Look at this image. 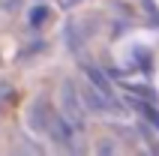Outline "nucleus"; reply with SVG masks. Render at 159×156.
<instances>
[{"mask_svg":"<svg viewBox=\"0 0 159 156\" xmlns=\"http://www.w3.org/2000/svg\"><path fill=\"white\" fill-rule=\"evenodd\" d=\"M141 6H144V12H147V18H150V24H159V9H156V3H153V0H141Z\"/></svg>","mask_w":159,"mask_h":156,"instance_id":"6e6552de","label":"nucleus"},{"mask_svg":"<svg viewBox=\"0 0 159 156\" xmlns=\"http://www.w3.org/2000/svg\"><path fill=\"white\" fill-rule=\"evenodd\" d=\"M81 102H84V108H87V111H102V114H108V111H120V105H117L111 96L99 93V90L90 84V81L81 87Z\"/></svg>","mask_w":159,"mask_h":156,"instance_id":"7ed1b4c3","label":"nucleus"},{"mask_svg":"<svg viewBox=\"0 0 159 156\" xmlns=\"http://www.w3.org/2000/svg\"><path fill=\"white\" fill-rule=\"evenodd\" d=\"M48 18H51V9H48V6H42V3H36V6L27 12V21H30V27H42Z\"/></svg>","mask_w":159,"mask_h":156,"instance_id":"423d86ee","label":"nucleus"},{"mask_svg":"<svg viewBox=\"0 0 159 156\" xmlns=\"http://www.w3.org/2000/svg\"><path fill=\"white\" fill-rule=\"evenodd\" d=\"M24 141H27V144H18V153H45L39 144H30L33 138H24Z\"/></svg>","mask_w":159,"mask_h":156,"instance_id":"1a4fd4ad","label":"nucleus"},{"mask_svg":"<svg viewBox=\"0 0 159 156\" xmlns=\"http://www.w3.org/2000/svg\"><path fill=\"white\" fill-rule=\"evenodd\" d=\"M78 3H81V0H60L63 9H72V6H78Z\"/></svg>","mask_w":159,"mask_h":156,"instance_id":"9b49d317","label":"nucleus"},{"mask_svg":"<svg viewBox=\"0 0 159 156\" xmlns=\"http://www.w3.org/2000/svg\"><path fill=\"white\" fill-rule=\"evenodd\" d=\"M48 114H51V105L45 102L42 96H39V99H33V105H30V126H36V129H45Z\"/></svg>","mask_w":159,"mask_h":156,"instance_id":"39448f33","label":"nucleus"},{"mask_svg":"<svg viewBox=\"0 0 159 156\" xmlns=\"http://www.w3.org/2000/svg\"><path fill=\"white\" fill-rule=\"evenodd\" d=\"M114 150H117L114 144H111V141H105V144H102V147H99V153H114Z\"/></svg>","mask_w":159,"mask_h":156,"instance_id":"9d476101","label":"nucleus"},{"mask_svg":"<svg viewBox=\"0 0 159 156\" xmlns=\"http://www.w3.org/2000/svg\"><path fill=\"white\" fill-rule=\"evenodd\" d=\"M60 114L75 126V129H84V126H87V108H84V102H81L78 87L72 84L69 78L60 84Z\"/></svg>","mask_w":159,"mask_h":156,"instance_id":"f257e3e1","label":"nucleus"},{"mask_svg":"<svg viewBox=\"0 0 159 156\" xmlns=\"http://www.w3.org/2000/svg\"><path fill=\"white\" fill-rule=\"evenodd\" d=\"M45 132H48V138H51L57 147H63V150H78L75 144H72V138H75V126H72L60 111H51V114H48V120H45Z\"/></svg>","mask_w":159,"mask_h":156,"instance_id":"f03ea898","label":"nucleus"},{"mask_svg":"<svg viewBox=\"0 0 159 156\" xmlns=\"http://www.w3.org/2000/svg\"><path fill=\"white\" fill-rule=\"evenodd\" d=\"M132 108H135L138 114H144V120L153 123V126L159 129V111L153 108V105H147V102H135V99H132Z\"/></svg>","mask_w":159,"mask_h":156,"instance_id":"0eeeda50","label":"nucleus"},{"mask_svg":"<svg viewBox=\"0 0 159 156\" xmlns=\"http://www.w3.org/2000/svg\"><path fill=\"white\" fill-rule=\"evenodd\" d=\"M84 72H87V81L96 87L99 93H105V96H111V99H114V87H111V81H108V75H105L102 69H96V66H87Z\"/></svg>","mask_w":159,"mask_h":156,"instance_id":"20e7f679","label":"nucleus"}]
</instances>
